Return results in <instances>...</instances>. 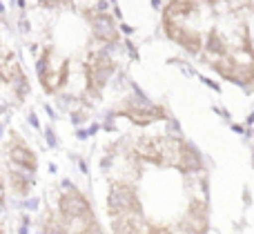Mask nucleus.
<instances>
[{
  "instance_id": "f257e3e1",
  "label": "nucleus",
  "mask_w": 254,
  "mask_h": 234,
  "mask_svg": "<svg viewBox=\"0 0 254 234\" xmlns=\"http://www.w3.org/2000/svg\"><path fill=\"white\" fill-rule=\"evenodd\" d=\"M58 217L67 234H85L96 221V214L92 210L89 199L76 187H69L58 199Z\"/></svg>"
},
{
  "instance_id": "f03ea898",
  "label": "nucleus",
  "mask_w": 254,
  "mask_h": 234,
  "mask_svg": "<svg viewBox=\"0 0 254 234\" xmlns=\"http://www.w3.org/2000/svg\"><path fill=\"white\" fill-rule=\"evenodd\" d=\"M54 58H56L54 49L47 47L43 52V56L38 58V62H36L40 85H43V89L47 94H56L67 83V78H69V60L61 58L58 62H54Z\"/></svg>"
},
{
  "instance_id": "7ed1b4c3",
  "label": "nucleus",
  "mask_w": 254,
  "mask_h": 234,
  "mask_svg": "<svg viewBox=\"0 0 254 234\" xmlns=\"http://www.w3.org/2000/svg\"><path fill=\"white\" fill-rule=\"evenodd\" d=\"M114 69H116V62L105 49H94V52H89L83 62V74H85V80H87L89 92L92 94L103 92V87L107 85V80L114 74Z\"/></svg>"
},
{
  "instance_id": "20e7f679",
  "label": "nucleus",
  "mask_w": 254,
  "mask_h": 234,
  "mask_svg": "<svg viewBox=\"0 0 254 234\" xmlns=\"http://www.w3.org/2000/svg\"><path fill=\"white\" fill-rule=\"evenodd\" d=\"M172 150L174 136H140L134 145L136 159L158 168H172Z\"/></svg>"
},
{
  "instance_id": "39448f33",
  "label": "nucleus",
  "mask_w": 254,
  "mask_h": 234,
  "mask_svg": "<svg viewBox=\"0 0 254 234\" xmlns=\"http://www.w3.org/2000/svg\"><path fill=\"white\" fill-rule=\"evenodd\" d=\"M107 214L112 219L125 217V214H143L138 192H136V187L131 183L125 181L112 183L110 194H107Z\"/></svg>"
},
{
  "instance_id": "423d86ee",
  "label": "nucleus",
  "mask_w": 254,
  "mask_h": 234,
  "mask_svg": "<svg viewBox=\"0 0 254 234\" xmlns=\"http://www.w3.org/2000/svg\"><path fill=\"white\" fill-rule=\"evenodd\" d=\"M119 114L129 118L136 125H149V123H156V120L165 118V110L161 105H154L152 101H147L143 96L127 98L125 105L119 110Z\"/></svg>"
},
{
  "instance_id": "0eeeda50",
  "label": "nucleus",
  "mask_w": 254,
  "mask_h": 234,
  "mask_svg": "<svg viewBox=\"0 0 254 234\" xmlns=\"http://www.w3.org/2000/svg\"><path fill=\"white\" fill-rule=\"evenodd\" d=\"M7 159H9V168L20 170V172L36 174V170H38L36 152L18 134H11V141L7 143Z\"/></svg>"
},
{
  "instance_id": "6e6552de",
  "label": "nucleus",
  "mask_w": 254,
  "mask_h": 234,
  "mask_svg": "<svg viewBox=\"0 0 254 234\" xmlns=\"http://www.w3.org/2000/svg\"><path fill=\"white\" fill-rule=\"evenodd\" d=\"M85 16H87L89 27H92L94 38L96 40H101L103 45H116L119 43V29H116V22H114V18L103 9V4H101V9H96V11H85Z\"/></svg>"
},
{
  "instance_id": "1a4fd4ad",
  "label": "nucleus",
  "mask_w": 254,
  "mask_h": 234,
  "mask_svg": "<svg viewBox=\"0 0 254 234\" xmlns=\"http://www.w3.org/2000/svg\"><path fill=\"white\" fill-rule=\"evenodd\" d=\"M163 29H165L167 38L174 40L176 45L185 49L190 54H198L203 49V38L196 29H190L183 22H163Z\"/></svg>"
},
{
  "instance_id": "9d476101",
  "label": "nucleus",
  "mask_w": 254,
  "mask_h": 234,
  "mask_svg": "<svg viewBox=\"0 0 254 234\" xmlns=\"http://www.w3.org/2000/svg\"><path fill=\"white\" fill-rule=\"evenodd\" d=\"M181 230L185 234H205L207 232V205L205 201L194 199L185 217L181 219Z\"/></svg>"
},
{
  "instance_id": "9b49d317",
  "label": "nucleus",
  "mask_w": 254,
  "mask_h": 234,
  "mask_svg": "<svg viewBox=\"0 0 254 234\" xmlns=\"http://www.w3.org/2000/svg\"><path fill=\"white\" fill-rule=\"evenodd\" d=\"M149 226L143 214H125L112 219V234H147Z\"/></svg>"
},
{
  "instance_id": "f8f14e48",
  "label": "nucleus",
  "mask_w": 254,
  "mask_h": 234,
  "mask_svg": "<svg viewBox=\"0 0 254 234\" xmlns=\"http://www.w3.org/2000/svg\"><path fill=\"white\" fill-rule=\"evenodd\" d=\"M0 80L9 85H25V74L13 54H0Z\"/></svg>"
},
{
  "instance_id": "ddd939ff",
  "label": "nucleus",
  "mask_w": 254,
  "mask_h": 234,
  "mask_svg": "<svg viewBox=\"0 0 254 234\" xmlns=\"http://www.w3.org/2000/svg\"><path fill=\"white\" fill-rule=\"evenodd\" d=\"M192 11H196V2L192 0H170L163 11V22H183Z\"/></svg>"
},
{
  "instance_id": "4468645a",
  "label": "nucleus",
  "mask_w": 254,
  "mask_h": 234,
  "mask_svg": "<svg viewBox=\"0 0 254 234\" xmlns=\"http://www.w3.org/2000/svg\"><path fill=\"white\" fill-rule=\"evenodd\" d=\"M43 7L49 9H56V7H65V4H71V0H38Z\"/></svg>"
},
{
  "instance_id": "2eb2a0df",
  "label": "nucleus",
  "mask_w": 254,
  "mask_h": 234,
  "mask_svg": "<svg viewBox=\"0 0 254 234\" xmlns=\"http://www.w3.org/2000/svg\"><path fill=\"white\" fill-rule=\"evenodd\" d=\"M147 234H174L167 226H149Z\"/></svg>"
},
{
  "instance_id": "dca6fc26",
  "label": "nucleus",
  "mask_w": 254,
  "mask_h": 234,
  "mask_svg": "<svg viewBox=\"0 0 254 234\" xmlns=\"http://www.w3.org/2000/svg\"><path fill=\"white\" fill-rule=\"evenodd\" d=\"M85 234H105V232H103V228H101V226H98V223H94V226H92V228H89V230H87V232H85Z\"/></svg>"
}]
</instances>
